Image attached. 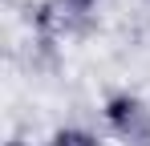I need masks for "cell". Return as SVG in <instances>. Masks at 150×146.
Returning <instances> with one entry per match:
<instances>
[{"instance_id":"cell-2","label":"cell","mask_w":150,"mask_h":146,"mask_svg":"<svg viewBox=\"0 0 150 146\" xmlns=\"http://www.w3.org/2000/svg\"><path fill=\"white\" fill-rule=\"evenodd\" d=\"M57 146H98L89 134H81V130H61L57 134Z\"/></svg>"},{"instance_id":"cell-3","label":"cell","mask_w":150,"mask_h":146,"mask_svg":"<svg viewBox=\"0 0 150 146\" xmlns=\"http://www.w3.org/2000/svg\"><path fill=\"white\" fill-rule=\"evenodd\" d=\"M69 8H89V4H98V0H65Z\"/></svg>"},{"instance_id":"cell-1","label":"cell","mask_w":150,"mask_h":146,"mask_svg":"<svg viewBox=\"0 0 150 146\" xmlns=\"http://www.w3.org/2000/svg\"><path fill=\"white\" fill-rule=\"evenodd\" d=\"M105 118L114 122V130L130 138L134 146H150V110L134 97H114L105 106Z\"/></svg>"}]
</instances>
